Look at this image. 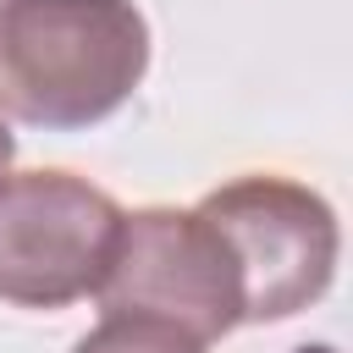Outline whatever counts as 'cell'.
Instances as JSON below:
<instances>
[{
	"label": "cell",
	"instance_id": "1",
	"mask_svg": "<svg viewBox=\"0 0 353 353\" xmlns=\"http://www.w3.org/2000/svg\"><path fill=\"white\" fill-rule=\"evenodd\" d=\"M149 72V22L132 0H0V110L83 132L116 116Z\"/></svg>",
	"mask_w": 353,
	"mask_h": 353
},
{
	"label": "cell",
	"instance_id": "2",
	"mask_svg": "<svg viewBox=\"0 0 353 353\" xmlns=\"http://www.w3.org/2000/svg\"><path fill=\"white\" fill-rule=\"evenodd\" d=\"M243 287V325H276L320 303L336 276V210L292 176H232L199 199Z\"/></svg>",
	"mask_w": 353,
	"mask_h": 353
},
{
	"label": "cell",
	"instance_id": "3",
	"mask_svg": "<svg viewBox=\"0 0 353 353\" xmlns=\"http://www.w3.org/2000/svg\"><path fill=\"white\" fill-rule=\"evenodd\" d=\"M99 314H149L193 342H221L243 325V287L226 259L221 232L193 210L149 204L121 215L105 281H99Z\"/></svg>",
	"mask_w": 353,
	"mask_h": 353
},
{
	"label": "cell",
	"instance_id": "4",
	"mask_svg": "<svg viewBox=\"0 0 353 353\" xmlns=\"http://www.w3.org/2000/svg\"><path fill=\"white\" fill-rule=\"evenodd\" d=\"M121 204L72 171H22L0 182V298L17 309H66L94 298L121 232Z\"/></svg>",
	"mask_w": 353,
	"mask_h": 353
},
{
	"label": "cell",
	"instance_id": "5",
	"mask_svg": "<svg viewBox=\"0 0 353 353\" xmlns=\"http://www.w3.org/2000/svg\"><path fill=\"white\" fill-rule=\"evenodd\" d=\"M72 353H204V342L149 314H99V325L77 336Z\"/></svg>",
	"mask_w": 353,
	"mask_h": 353
},
{
	"label": "cell",
	"instance_id": "6",
	"mask_svg": "<svg viewBox=\"0 0 353 353\" xmlns=\"http://www.w3.org/2000/svg\"><path fill=\"white\" fill-rule=\"evenodd\" d=\"M11 154H17V138H11V127H6V110H0V182L11 176Z\"/></svg>",
	"mask_w": 353,
	"mask_h": 353
},
{
	"label": "cell",
	"instance_id": "7",
	"mask_svg": "<svg viewBox=\"0 0 353 353\" xmlns=\"http://www.w3.org/2000/svg\"><path fill=\"white\" fill-rule=\"evenodd\" d=\"M292 353H336L331 342H303V347H292Z\"/></svg>",
	"mask_w": 353,
	"mask_h": 353
}]
</instances>
